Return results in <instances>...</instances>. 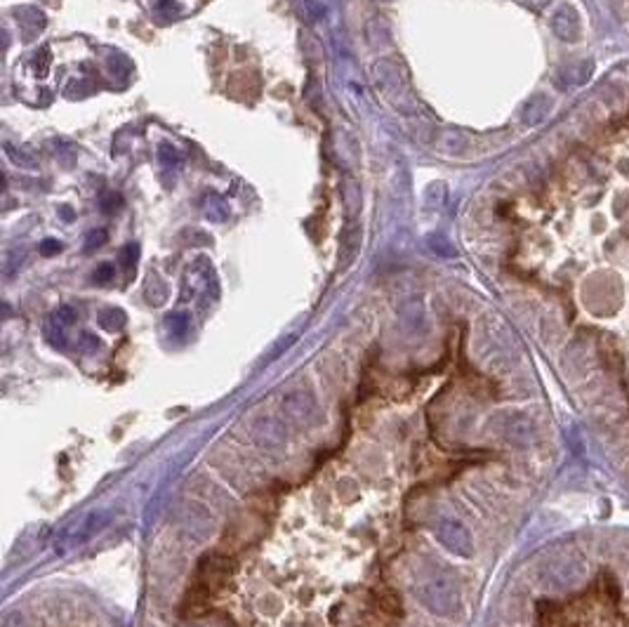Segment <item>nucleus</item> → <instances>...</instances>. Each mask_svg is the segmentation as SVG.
Here are the masks:
<instances>
[{"label": "nucleus", "instance_id": "obj_16", "mask_svg": "<svg viewBox=\"0 0 629 627\" xmlns=\"http://www.w3.org/2000/svg\"><path fill=\"white\" fill-rule=\"evenodd\" d=\"M335 154L340 158V163L344 168H354L358 161V147H344V140H347V130H337L335 133Z\"/></svg>", "mask_w": 629, "mask_h": 627}, {"label": "nucleus", "instance_id": "obj_3", "mask_svg": "<svg viewBox=\"0 0 629 627\" xmlns=\"http://www.w3.org/2000/svg\"><path fill=\"white\" fill-rule=\"evenodd\" d=\"M493 430L511 446H530L535 441V425L526 413H502L495 418Z\"/></svg>", "mask_w": 629, "mask_h": 627}, {"label": "nucleus", "instance_id": "obj_15", "mask_svg": "<svg viewBox=\"0 0 629 627\" xmlns=\"http://www.w3.org/2000/svg\"><path fill=\"white\" fill-rule=\"evenodd\" d=\"M5 154H8V158L15 165H19V168H26V170H36L38 168V158L36 154H33L31 149L26 147H15V144H5Z\"/></svg>", "mask_w": 629, "mask_h": 627}, {"label": "nucleus", "instance_id": "obj_11", "mask_svg": "<svg viewBox=\"0 0 629 627\" xmlns=\"http://www.w3.org/2000/svg\"><path fill=\"white\" fill-rule=\"evenodd\" d=\"M207 602H210V588L203 583H196L186 595V604H184V613L191 618L203 616L207 609Z\"/></svg>", "mask_w": 629, "mask_h": 627}, {"label": "nucleus", "instance_id": "obj_35", "mask_svg": "<svg viewBox=\"0 0 629 627\" xmlns=\"http://www.w3.org/2000/svg\"><path fill=\"white\" fill-rule=\"evenodd\" d=\"M61 215H64L66 219H71V217H73V212L68 210V208H61Z\"/></svg>", "mask_w": 629, "mask_h": 627}, {"label": "nucleus", "instance_id": "obj_27", "mask_svg": "<svg viewBox=\"0 0 629 627\" xmlns=\"http://www.w3.org/2000/svg\"><path fill=\"white\" fill-rule=\"evenodd\" d=\"M0 627H29V623H26L24 613H19V611H10V613H5L3 625H0Z\"/></svg>", "mask_w": 629, "mask_h": 627}, {"label": "nucleus", "instance_id": "obj_26", "mask_svg": "<svg viewBox=\"0 0 629 627\" xmlns=\"http://www.w3.org/2000/svg\"><path fill=\"white\" fill-rule=\"evenodd\" d=\"M52 319H54V321H59L61 326H66V328H68V326H73V323H75V312H73L71 307H59L57 312L52 314Z\"/></svg>", "mask_w": 629, "mask_h": 627}, {"label": "nucleus", "instance_id": "obj_32", "mask_svg": "<svg viewBox=\"0 0 629 627\" xmlns=\"http://www.w3.org/2000/svg\"><path fill=\"white\" fill-rule=\"evenodd\" d=\"M59 250H61V243H59V241H54V238H47V241L40 243V252L47 255V257H50V255H57Z\"/></svg>", "mask_w": 629, "mask_h": 627}, {"label": "nucleus", "instance_id": "obj_33", "mask_svg": "<svg viewBox=\"0 0 629 627\" xmlns=\"http://www.w3.org/2000/svg\"><path fill=\"white\" fill-rule=\"evenodd\" d=\"M83 349H87V351H92V349H97V337H92V335H83Z\"/></svg>", "mask_w": 629, "mask_h": 627}, {"label": "nucleus", "instance_id": "obj_19", "mask_svg": "<svg viewBox=\"0 0 629 627\" xmlns=\"http://www.w3.org/2000/svg\"><path fill=\"white\" fill-rule=\"evenodd\" d=\"M99 326L106 330H121L126 326V314L121 309H104L99 314Z\"/></svg>", "mask_w": 629, "mask_h": 627}, {"label": "nucleus", "instance_id": "obj_5", "mask_svg": "<svg viewBox=\"0 0 629 627\" xmlns=\"http://www.w3.org/2000/svg\"><path fill=\"white\" fill-rule=\"evenodd\" d=\"M283 415L288 420H293L295 425H311L319 415V406H316V398L309 394V391L295 389L290 394L283 396L281 403Z\"/></svg>", "mask_w": 629, "mask_h": 627}, {"label": "nucleus", "instance_id": "obj_8", "mask_svg": "<svg viewBox=\"0 0 629 627\" xmlns=\"http://www.w3.org/2000/svg\"><path fill=\"white\" fill-rule=\"evenodd\" d=\"M361 238H363V229L356 219H349L344 224V229L340 233V250H337V267L347 269L351 267V262L356 260L358 250H361Z\"/></svg>", "mask_w": 629, "mask_h": 627}, {"label": "nucleus", "instance_id": "obj_1", "mask_svg": "<svg viewBox=\"0 0 629 627\" xmlns=\"http://www.w3.org/2000/svg\"><path fill=\"white\" fill-rule=\"evenodd\" d=\"M370 75L377 92L386 99V104L401 114H415L417 99H415V92L410 85V75H408L405 66L398 59H389V57L377 59L370 68Z\"/></svg>", "mask_w": 629, "mask_h": 627}, {"label": "nucleus", "instance_id": "obj_10", "mask_svg": "<svg viewBox=\"0 0 629 627\" xmlns=\"http://www.w3.org/2000/svg\"><path fill=\"white\" fill-rule=\"evenodd\" d=\"M252 437L257 439L259 446L264 448H279L286 441V427L274 418H262L252 430Z\"/></svg>", "mask_w": 629, "mask_h": 627}, {"label": "nucleus", "instance_id": "obj_2", "mask_svg": "<svg viewBox=\"0 0 629 627\" xmlns=\"http://www.w3.org/2000/svg\"><path fill=\"white\" fill-rule=\"evenodd\" d=\"M415 595L434 616L451 618L460 609V585L448 568H432L415 583Z\"/></svg>", "mask_w": 629, "mask_h": 627}, {"label": "nucleus", "instance_id": "obj_6", "mask_svg": "<svg viewBox=\"0 0 629 627\" xmlns=\"http://www.w3.org/2000/svg\"><path fill=\"white\" fill-rule=\"evenodd\" d=\"M585 578V566L573 556L558 559L549 566L547 571V585L556 590H568L573 585H578Z\"/></svg>", "mask_w": 629, "mask_h": 627}, {"label": "nucleus", "instance_id": "obj_31", "mask_svg": "<svg viewBox=\"0 0 629 627\" xmlns=\"http://www.w3.org/2000/svg\"><path fill=\"white\" fill-rule=\"evenodd\" d=\"M432 248L436 252H441V255H455V250H453V245H448V241L446 238H441V236H434L432 238Z\"/></svg>", "mask_w": 629, "mask_h": 627}, {"label": "nucleus", "instance_id": "obj_9", "mask_svg": "<svg viewBox=\"0 0 629 627\" xmlns=\"http://www.w3.org/2000/svg\"><path fill=\"white\" fill-rule=\"evenodd\" d=\"M551 31H554L556 38L566 40V43H575L582 33V24H580V15L575 8L570 5H561L554 17H551Z\"/></svg>", "mask_w": 629, "mask_h": 627}, {"label": "nucleus", "instance_id": "obj_23", "mask_svg": "<svg viewBox=\"0 0 629 627\" xmlns=\"http://www.w3.org/2000/svg\"><path fill=\"white\" fill-rule=\"evenodd\" d=\"M137 257H140V245H137V243H130V245L123 248L121 260H123V267H126V269H135Z\"/></svg>", "mask_w": 629, "mask_h": 627}, {"label": "nucleus", "instance_id": "obj_13", "mask_svg": "<svg viewBox=\"0 0 629 627\" xmlns=\"http://www.w3.org/2000/svg\"><path fill=\"white\" fill-rule=\"evenodd\" d=\"M592 71H594L592 61H575V64L566 66L561 71V80L563 85H585L592 78Z\"/></svg>", "mask_w": 629, "mask_h": 627}, {"label": "nucleus", "instance_id": "obj_29", "mask_svg": "<svg viewBox=\"0 0 629 627\" xmlns=\"http://www.w3.org/2000/svg\"><path fill=\"white\" fill-rule=\"evenodd\" d=\"M186 326H189V321H186V316H184V314H175V316H170V319H168V328H170L175 335H184Z\"/></svg>", "mask_w": 629, "mask_h": 627}, {"label": "nucleus", "instance_id": "obj_14", "mask_svg": "<svg viewBox=\"0 0 629 627\" xmlns=\"http://www.w3.org/2000/svg\"><path fill=\"white\" fill-rule=\"evenodd\" d=\"M342 198H344V212H347L349 219H354L361 210V189L351 177H344L342 182Z\"/></svg>", "mask_w": 629, "mask_h": 627}, {"label": "nucleus", "instance_id": "obj_21", "mask_svg": "<svg viewBox=\"0 0 629 627\" xmlns=\"http://www.w3.org/2000/svg\"><path fill=\"white\" fill-rule=\"evenodd\" d=\"M465 144H467V140L460 133H444L439 140V149L441 151H460V149H465Z\"/></svg>", "mask_w": 629, "mask_h": 627}, {"label": "nucleus", "instance_id": "obj_20", "mask_svg": "<svg viewBox=\"0 0 629 627\" xmlns=\"http://www.w3.org/2000/svg\"><path fill=\"white\" fill-rule=\"evenodd\" d=\"M147 298H149V302H154V305H163L165 298H168L165 284L156 276V274H151L149 281H147Z\"/></svg>", "mask_w": 629, "mask_h": 627}, {"label": "nucleus", "instance_id": "obj_7", "mask_svg": "<svg viewBox=\"0 0 629 627\" xmlns=\"http://www.w3.org/2000/svg\"><path fill=\"white\" fill-rule=\"evenodd\" d=\"M182 528L191 540H196V542L205 540L212 528L210 512H207L203 505H198V502H189L182 514Z\"/></svg>", "mask_w": 629, "mask_h": 627}, {"label": "nucleus", "instance_id": "obj_24", "mask_svg": "<svg viewBox=\"0 0 629 627\" xmlns=\"http://www.w3.org/2000/svg\"><path fill=\"white\" fill-rule=\"evenodd\" d=\"M379 606L386 611V613H401V599L393 595V592H386V595H382V599H379Z\"/></svg>", "mask_w": 629, "mask_h": 627}, {"label": "nucleus", "instance_id": "obj_30", "mask_svg": "<svg viewBox=\"0 0 629 627\" xmlns=\"http://www.w3.org/2000/svg\"><path fill=\"white\" fill-rule=\"evenodd\" d=\"M121 208V196L118 194H106L102 198V210L104 212H114Z\"/></svg>", "mask_w": 629, "mask_h": 627}, {"label": "nucleus", "instance_id": "obj_17", "mask_svg": "<svg viewBox=\"0 0 629 627\" xmlns=\"http://www.w3.org/2000/svg\"><path fill=\"white\" fill-rule=\"evenodd\" d=\"M203 212H205V217L210 219V222H224L226 217H229V208H226V201L222 196H217V194H210L205 198V208H203Z\"/></svg>", "mask_w": 629, "mask_h": 627}, {"label": "nucleus", "instance_id": "obj_25", "mask_svg": "<svg viewBox=\"0 0 629 627\" xmlns=\"http://www.w3.org/2000/svg\"><path fill=\"white\" fill-rule=\"evenodd\" d=\"M114 264H109V262H104V264H99L94 269V281L97 284H109V281H114Z\"/></svg>", "mask_w": 629, "mask_h": 627}, {"label": "nucleus", "instance_id": "obj_4", "mask_svg": "<svg viewBox=\"0 0 629 627\" xmlns=\"http://www.w3.org/2000/svg\"><path fill=\"white\" fill-rule=\"evenodd\" d=\"M436 540L448 549V552L458 554L462 559L472 556V552H474V540H472L469 528L462 521L451 519V516H446V519H441L436 523Z\"/></svg>", "mask_w": 629, "mask_h": 627}, {"label": "nucleus", "instance_id": "obj_22", "mask_svg": "<svg viewBox=\"0 0 629 627\" xmlns=\"http://www.w3.org/2000/svg\"><path fill=\"white\" fill-rule=\"evenodd\" d=\"M158 158H161V163L165 168H177V165L182 163V154H179L175 147H168V144L158 149Z\"/></svg>", "mask_w": 629, "mask_h": 627}, {"label": "nucleus", "instance_id": "obj_12", "mask_svg": "<svg viewBox=\"0 0 629 627\" xmlns=\"http://www.w3.org/2000/svg\"><path fill=\"white\" fill-rule=\"evenodd\" d=\"M551 109V99L547 95H533L526 104H523V123L526 126H537L540 121H544V116L549 114Z\"/></svg>", "mask_w": 629, "mask_h": 627}, {"label": "nucleus", "instance_id": "obj_28", "mask_svg": "<svg viewBox=\"0 0 629 627\" xmlns=\"http://www.w3.org/2000/svg\"><path fill=\"white\" fill-rule=\"evenodd\" d=\"M102 243H106V231L104 229H94L87 233L85 238V250H92V248H99Z\"/></svg>", "mask_w": 629, "mask_h": 627}, {"label": "nucleus", "instance_id": "obj_18", "mask_svg": "<svg viewBox=\"0 0 629 627\" xmlns=\"http://www.w3.org/2000/svg\"><path fill=\"white\" fill-rule=\"evenodd\" d=\"M109 519H111V516H109L106 512H92V514H90L87 519H85V523H83L78 540H85V537H90L92 533H99V530L109 523Z\"/></svg>", "mask_w": 629, "mask_h": 627}, {"label": "nucleus", "instance_id": "obj_34", "mask_svg": "<svg viewBox=\"0 0 629 627\" xmlns=\"http://www.w3.org/2000/svg\"><path fill=\"white\" fill-rule=\"evenodd\" d=\"M526 3L530 5V8H535V10H542L544 5L549 3V0H526Z\"/></svg>", "mask_w": 629, "mask_h": 627}]
</instances>
